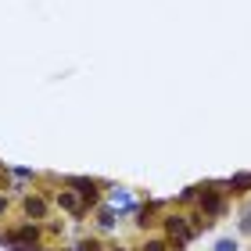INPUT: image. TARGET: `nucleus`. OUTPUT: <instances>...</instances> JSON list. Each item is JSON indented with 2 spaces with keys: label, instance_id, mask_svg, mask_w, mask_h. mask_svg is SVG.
I'll return each instance as SVG.
<instances>
[{
  "label": "nucleus",
  "instance_id": "obj_1",
  "mask_svg": "<svg viewBox=\"0 0 251 251\" xmlns=\"http://www.w3.org/2000/svg\"><path fill=\"white\" fill-rule=\"evenodd\" d=\"M169 233H173L179 244H183V241H190V237H194V230H190V226H187L183 219H169Z\"/></svg>",
  "mask_w": 251,
  "mask_h": 251
},
{
  "label": "nucleus",
  "instance_id": "obj_2",
  "mask_svg": "<svg viewBox=\"0 0 251 251\" xmlns=\"http://www.w3.org/2000/svg\"><path fill=\"white\" fill-rule=\"evenodd\" d=\"M111 208H133V198L126 190H111Z\"/></svg>",
  "mask_w": 251,
  "mask_h": 251
},
{
  "label": "nucleus",
  "instance_id": "obj_3",
  "mask_svg": "<svg viewBox=\"0 0 251 251\" xmlns=\"http://www.w3.org/2000/svg\"><path fill=\"white\" fill-rule=\"evenodd\" d=\"M72 187H75L79 194H83V198H90V201H94V198H97V187H94V183H90V179H72Z\"/></svg>",
  "mask_w": 251,
  "mask_h": 251
},
{
  "label": "nucleus",
  "instance_id": "obj_4",
  "mask_svg": "<svg viewBox=\"0 0 251 251\" xmlns=\"http://www.w3.org/2000/svg\"><path fill=\"white\" fill-rule=\"evenodd\" d=\"M61 208H68V212H79V208H83V204H79V198H75V194H61Z\"/></svg>",
  "mask_w": 251,
  "mask_h": 251
},
{
  "label": "nucleus",
  "instance_id": "obj_5",
  "mask_svg": "<svg viewBox=\"0 0 251 251\" xmlns=\"http://www.w3.org/2000/svg\"><path fill=\"white\" fill-rule=\"evenodd\" d=\"M25 212L40 219V215H43V201H40V198H29V201H25Z\"/></svg>",
  "mask_w": 251,
  "mask_h": 251
},
{
  "label": "nucleus",
  "instance_id": "obj_6",
  "mask_svg": "<svg viewBox=\"0 0 251 251\" xmlns=\"http://www.w3.org/2000/svg\"><path fill=\"white\" fill-rule=\"evenodd\" d=\"M100 226H104V230H111V226H115V212H100Z\"/></svg>",
  "mask_w": 251,
  "mask_h": 251
},
{
  "label": "nucleus",
  "instance_id": "obj_7",
  "mask_svg": "<svg viewBox=\"0 0 251 251\" xmlns=\"http://www.w3.org/2000/svg\"><path fill=\"white\" fill-rule=\"evenodd\" d=\"M215 251H237V244H233V241H219V244H215Z\"/></svg>",
  "mask_w": 251,
  "mask_h": 251
},
{
  "label": "nucleus",
  "instance_id": "obj_8",
  "mask_svg": "<svg viewBox=\"0 0 251 251\" xmlns=\"http://www.w3.org/2000/svg\"><path fill=\"white\" fill-rule=\"evenodd\" d=\"M97 248H100V244H94V241H83V244H79L75 251H97Z\"/></svg>",
  "mask_w": 251,
  "mask_h": 251
},
{
  "label": "nucleus",
  "instance_id": "obj_9",
  "mask_svg": "<svg viewBox=\"0 0 251 251\" xmlns=\"http://www.w3.org/2000/svg\"><path fill=\"white\" fill-rule=\"evenodd\" d=\"M144 251H165V244H162V241H151V244H147Z\"/></svg>",
  "mask_w": 251,
  "mask_h": 251
},
{
  "label": "nucleus",
  "instance_id": "obj_10",
  "mask_svg": "<svg viewBox=\"0 0 251 251\" xmlns=\"http://www.w3.org/2000/svg\"><path fill=\"white\" fill-rule=\"evenodd\" d=\"M0 212H4V198H0Z\"/></svg>",
  "mask_w": 251,
  "mask_h": 251
}]
</instances>
